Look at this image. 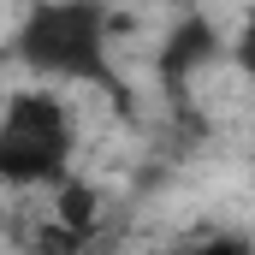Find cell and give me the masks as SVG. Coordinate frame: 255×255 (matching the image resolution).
Returning <instances> with one entry per match:
<instances>
[{
    "label": "cell",
    "instance_id": "cell-6",
    "mask_svg": "<svg viewBox=\"0 0 255 255\" xmlns=\"http://www.w3.org/2000/svg\"><path fill=\"white\" fill-rule=\"evenodd\" d=\"M6 65H12V54H6V48H0V89H6Z\"/></svg>",
    "mask_w": 255,
    "mask_h": 255
},
{
    "label": "cell",
    "instance_id": "cell-7",
    "mask_svg": "<svg viewBox=\"0 0 255 255\" xmlns=\"http://www.w3.org/2000/svg\"><path fill=\"white\" fill-rule=\"evenodd\" d=\"M24 6H30V0H24Z\"/></svg>",
    "mask_w": 255,
    "mask_h": 255
},
{
    "label": "cell",
    "instance_id": "cell-3",
    "mask_svg": "<svg viewBox=\"0 0 255 255\" xmlns=\"http://www.w3.org/2000/svg\"><path fill=\"white\" fill-rule=\"evenodd\" d=\"M220 54H226V42H220V30L208 18H178L166 30V42H160V83L172 89V101H184L190 77H202Z\"/></svg>",
    "mask_w": 255,
    "mask_h": 255
},
{
    "label": "cell",
    "instance_id": "cell-1",
    "mask_svg": "<svg viewBox=\"0 0 255 255\" xmlns=\"http://www.w3.org/2000/svg\"><path fill=\"white\" fill-rule=\"evenodd\" d=\"M6 54L42 83L119 89L113 77V18L101 0H30Z\"/></svg>",
    "mask_w": 255,
    "mask_h": 255
},
{
    "label": "cell",
    "instance_id": "cell-4",
    "mask_svg": "<svg viewBox=\"0 0 255 255\" xmlns=\"http://www.w3.org/2000/svg\"><path fill=\"white\" fill-rule=\"evenodd\" d=\"M226 54H232V65L255 83V6L244 12V24H238V36H232V48H226Z\"/></svg>",
    "mask_w": 255,
    "mask_h": 255
},
{
    "label": "cell",
    "instance_id": "cell-5",
    "mask_svg": "<svg viewBox=\"0 0 255 255\" xmlns=\"http://www.w3.org/2000/svg\"><path fill=\"white\" fill-rule=\"evenodd\" d=\"M196 255H255V244H250V238H238V232H220V238H208Z\"/></svg>",
    "mask_w": 255,
    "mask_h": 255
},
{
    "label": "cell",
    "instance_id": "cell-2",
    "mask_svg": "<svg viewBox=\"0 0 255 255\" xmlns=\"http://www.w3.org/2000/svg\"><path fill=\"white\" fill-rule=\"evenodd\" d=\"M77 154V119L54 89H18L0 107V184L60 190Z\"/></svg>",
    "mask_w": 255,
    "mask_h": 255
}]
</instances>
